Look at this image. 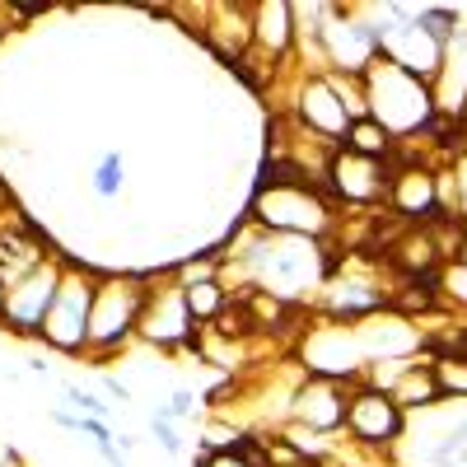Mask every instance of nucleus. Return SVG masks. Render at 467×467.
Returning a JSON list of instances; mask_svg holds the SVG:
<instances>
[{
    "mask_svg": "<svg viewBox=\"0 0 467 467\" xmlns=\"http://www.w3.org/2000/svg\"><path fill=\"white\" fill-rule=\"evenodd\" d=\"M0 304H5V285H0Z\"/></svg>",
    "mask_w": 467,
    "mask_h": 467,
    "instance_id": "obj_25",
    "label": "nucleus"
},
{
    "mask_svg": "<svg viewBox=\"0 0 467 467\" xmlns=\"http://www.w3.org/2000/svg\"><path fill=\"white\" fill-rule=\"evenodd\" d=\"M453 178H458V206L467 211V150H462V160H458V173H453Z\"/></svg>",
    "mask_w": 467,
    "mask_h": 467,
    "instance_id": "obj_23",
    "label": "nucleus"
},
{
    "mask_svg": "<svg viewBox=\"0 0 467 467\" xmlns=\"http://www.w3.org/2000/svg\"><path fill=\"white\" fill-rule=\"evenodd\" d=\"M192 332V314H187V304H182V285L173 290H150L145 295V308H140V337L154 341V346H182Z\"/></svg>",
    "mask_w": 467,
    "mask_h": 467,
    "instance_id": "obj_7",
    "label": "nucleus"
},
{
    "mask_svg": "<svg viewBox=\"0 0 467 467\" xmlns=\"http://www.w3.org/2000/svg\"><path fill=\"white\" fill-rule=\"evenodd\" d=\"M365 103H369V117L388 131V136H407V131H425L431 127V85L416 80V75L388 66V61H374L365 70Z\"/></svg>",
    "mask_w": 467,
    "mask_h": 467,
    "instance_id": "obj_1",
    "label": "nucleus"
},
{
    "mask_svg": "<svg viewBox=\"0 0 467 467\" xmlns=\"http://www.w3.org/2000/svg\"><path fill=\"white\" fill-rule=\"evenodd\" d=\"M440 290H444L449 299L467 304V266H462V262H458V266H444V276H440Z\"/></svg>",
    "mask_w": 467,
    "mask_h": 467,
    "instance_id": "obj_20",
    "label": "nucleus"
},
{
    "mask_svg": "<svg viewBox=\"0 0 467 467\" xmlns=\"http://www.w3.org/2000/svg\"><path fill=\"white\" fill-rule=\"evenodd\" d=\"M94 285H99V276H89V271H80V266H70L66 276H61L57 304L47 308V323H43V332H37L47 346H57L61 356H85V346H89Z\"/></svg>",
    "mask_w": 467,
    "mask_h": 467,
    "instance_id": "obj_4",
    "label": "nucleus"
},
{
    "mask_svg": "<svg viewBox=\"0 0 467 467\" xmlns=\"http://www.w3.org/2000/svg\"><path fill=\"white\" fill-rule=\"evenodd\" d=\"M253 215L262 224H271L276 234H295V239H318V234L332 224L327 202L308 182H266V187H257Z\"/></svg>",
    "mask_w": 467,
    "mask_h": 467,
    "instance_id": "obj_3",
    "label": "nucleus"
},
{
    "mask_svg": "<svg viewBox=\"0 0 467 467\" xmlns=\"http://www.w3.org/2000/svg\"><path fill=\"white\" fill-rule=\"evenodd\" d=\"M122 182H127L122 150H108L103 160H99V169H94V178H89V187H94L99 202H112V197H122Z\"/></svg>",
    "mask_w": 467,
    "mask_h": 467,
    "instance_id": "obj_16",
    "label": "nucleus"
},
{
    "mask_svg": "<svg viewBox=\"0 0 467 467\" xmlns=\"http://www.w3.org/2000/svg\"><path fill=\"white\" fill-rule=\"evenodd\" d=\"M61 276H66L61 266L43 262L37 271H28L24 281L5 285V304H0V318H5L15 332H28V337H37V332H43V323H47V308L57 304Z\"/></svg>",
    "mask_w": 467,
    "mask_h": 467,
    "instance_id": "obj_5",
    "label": "nucleus"
},
{
    "mask_svg": "<svg viewBox=\"0 0 467 467\" xmlns=\"http://www.w3.org/2000/svg\"><path fill=\"white\" fill-rule=\"evenodd\" d=\"M66 388V402L75 407V416H99V420H108V402H99L89 388H75V383H61Z\"/></svg>",
    "mask_w": 467,
    "mask_h": 467,
    "instance_id": "obj_18",
    "label": "nucleus"
},
{
    "mask_svg": "<svg viewBox=\"0 0 467 467\" xmlns=\"http://www.w3.org/2000/svg\"><path fill=\"white\" fill-rule=\"evenodd\" d=\"M435 369V383H440V398H467V360H458V356H444V360H435L431 365Z\"/></svg>",
    "mask_w": 467,
    "mask_h": 467,
    "instance_id": "obj_17",
    "label": "nucleus"
},
{
    "mask_svg": "<svg viewBox=\"0 0 467 467\" xmlns=\"http://www.w3.org/2000/svg\"><path fill=\"white\" fill-rule=\"evenodd\" d=\"M346 402H350V393L341 388V379H308L299 393H295V416L308 425L314 435H323V431H337V425H346Z\"/></svg>",
    "mask_w": 467,
    "mask_h": 467,
    "instance_id": "obj_8",
    "label": "nucleus"
},
{
    "mask_svg": "<svg viewBox=\"0 0 467 467\" xmlns=\"http://www.w3.org/2000/svg\"><path fill=\"white\" fill-rule=\"evenodd\" d=\"M462 117H467V103H462Z\"/></svg>",
    "mask_w": 467,
    "mask_h": 467,
    "instance_id": "obj_26",
    "label": "nucleus"
},
{
    "mask_svg": "<svg viewBox=\"0 0 467 467\" xmlns=\"http://www.w3.org/2000/svg\"><path fill=\"white\" fill-rule=\"evenodd\" d=\"M388 398H393L402 411H425V407H435L440 402V383H435V369L431 365H411L398 383H393V393H388Z\"/></svg>",
    "mask_w": 467,
    "mask_h": 467,
    "instance_id": "obj_13",
    "label": "nucleus"
},
{
    "mask_svg": "<svg viewBox=\"0 0 467 467\" xmlns=\"http://www.w3.org/2000/svg\"><path fill=\"white\" fill-rule=\"evenodd\" d=\"M388 197H393V206L402 215H435L440 211V178L435 173H425V169H402L393 173V182H388Z\"/></svg>",
    "mask_w": 467,
    "mask_h": 467,
    "instance_id": "obj_11",
    "label": "nucleus"
},
{
    "mask_svg": "<svg viewBox=\"0 0 467 467\" xmlns=\"http://www.w3.org/2000/svg\"><path fill=\"white\" fill-rule=\"evenodd\" d=\"M458 262H462V266H467V244H462V248H458Z\"/></svg>",
    "mask_w": 467,
    "mask_h": 467,
    "instance_id": "obj_24",
    "label": "nucleus"
},
{
    "mask_svg": "<svg viewBox=\"0 0 467 467\" xmlns=\"http://www.w3.org/2000/svg\"><path fill=\"white\" fill-rule=\"evenodd\" d=\"M103 393L117 398V402H131V388H127L122 379H112V374H103Z\"/></svg>",
    "mask_w": 467,
    "mask_h": 467,
    "instance_id": "obj_22",
    "label": "nucleus"
},
{
    "mask_svg": "<svg viewBox=\"0 0 467 467\" xmlns=\"http://www.w3.org/2000/svg\"><path fill=\"white\" fill-rule=\"evenodd\" d=\"M192 411H197V393H192V388H178V393L169 398V407H164L169 420H182V416H192Z\"/></svg>",
    "mask_w": 467,
    "mask_h": 467,
    "instance_id": "obj_21",
    "label": "nucleus"
},
{
    "mask_svg": "<svg viewBox=\"0 0 467 467\" xmlns=\"http://www.w3.org/2000/svg\"><path fill=\"white\" fill-rule=\"evenodd\" d=\"M346 150L365 154V160H383V154H393V136H388L374 117H360V122H350V131H346Z\"/></svg>",
    "mask_w": 467,
    "mask_h": 467,
    "instance_id": "obj_14",
    "label": "nucleus"
},
{
    "mask_svg": "<svg viewBox=\"0 0 467 467\" xmlns=\"http://www.w3.org/2000/svg\"><path fill=\"white\" fill-rule=\"evenodd\" d=\"M145 281L140 276H99L94 304H89V356H112L122 350L127 337L140 327V308H145Z\"/></svg>",
    "mask_w": 467,
    "mask_h": 467,
    "instance_id": "obj_2",
    "label": "nucleus"
},
{
    "mask_svg": "<svg viewBox=\"0 0 467 467\" xmlns=\"http://www.w3.org/2000/svg\"><path fill=\"white\" fill-rule=\"evenodd\" d=\"M182 304H187L192 323H211V318H220L224 308H229V299H224V290H220L215 281H197V285H182Z\"/></svg>",
    "mask_w": 467,
    "mask_h": 467,
    "instance_id": "obj_15",
    "label": "nucleus"
},
{
    "mask_svg": "<svg viewBox=\"0 0 467 467\" xmlns=\"http://www.w3.org/2000/svg\"><path fill=\"white\" fill-rule=\"evenodd\" d=\"M327 178H332V187L341 192L346 202H379L383 192H388L383 160H365V154H350V150L332 154Z\"/></svg>",
    "mask_w": 467,
    "mask_h": 467,
    "instance_id": "obj_9",
    "label": "nucleus"
},
{
    "mask_svg": "<svg viewBox=\"0 0 467 467\" xmlns=\"http://www.w3.org/2000/svg\"><path fill=\"white\" fill-rule=\"evenodd\" d=\"M295 5H253V37L262 43V52H271V57H281L285 47H290V37H295Z\"/></svg>",
    "mask_w": 467,
    "mask_h": 467,
    "instance_id": "obj_12",
    "label": "nucleus"
},
{
    "mask_svg": "<svg viewBox=\"0 0 467 467\" xmlns=\"http://www.w3.org/2000/svg\"><path fill=\"white\" fill-rule=\"evenodd\" d=\"M150 431H154V440L164 444V453H173V458L182 453V440H178V431H173V420H169L164 411H154V416H150Z\"/></svg>",
    "mask_w": 467,
    "mask_h": 467,
    "instance_id": "obj_19",
    "label": "nucleus"
},
{
    "mask_svg": "<svg viewBox=\"0 0 467 467\" xmlns=\"http://www.w3.org/2000/svg\"><path fill=\"white\" fill-rule=\"evenodd\" d=\"M299 112H304V122H308V131H318L323 140H332V136H346L350 131V108H346V99L337 94V85L332 80H308L304 85V94H299Z\"/></svg>",
    "mask_w": 467,
    "mask_h": 467,
    "instance_id": "obj_10",
    "label": "nucleus"
},
{
    "mask_svg": "<svg viewBox=\"0 0 467 467\" xmlns=\"http://www.w3.org/2000/svg\"><path fill=\"white\" fill-rule=\"evenodd\" d=\"M346 431L360 444H393L407 431V411L379 388H360L346 402Z\"/></svg>",
    "mask_w": 467,
    "mask_h": 467,
    "instance_id": "obj_6",
    "label": "nucleus"
}]
</instances>
